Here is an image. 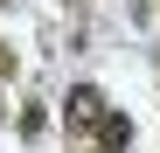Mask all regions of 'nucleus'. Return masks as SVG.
Returning a JSON list of instances; mask_svg holds the SVG:
<instances>
[{"instance_id": "f03ea898", "label": "nucleus", "mask_w": 160, "mask_h": 153, "mask_svg": "<svg viewBox=\"0 0 160 153\" xmlns=\"http://www.w3.org/2000/svg\"><path fill=\"white\" fill-rule=\"evenodd\" d=\"M125 146H132V118L125 111H104L98 118V153H125Z\"/></svg>"}, {"instance_id": "39448f33", "label": "nucleus", "mask_w": 160, "mask_h": 153, "mask_svg": "<svg viewBox=\"0 0 160 153\" xmlns=\"http://www.w3.org/2000/svg\"><path fill=\"white\" fill-rule=\"evenodd\" d=\"M77 153H91V146H77Z\"/></svg>"}, {"instance_id": "20e7f679", "label": "nucleus", "mask_w": 160, "mask_h": 153, "mask_svg": "<svg viewBox=\"0 0 160 153\" xmlns=\"http://www.w3.org/2000/svg\"><path fill=\"white\" fill-rule=\"evenodd\" d=\"M0 76H14V49L7 42H0Z\"/></svg>"}, {"instance_id": "7ed1b4c3", "label": "nucleus", "mask_w": 160, "mask_h": 153, "mask_svg": "<svg viewBox=\"0 0 160 153\" xmlns=\"http://www.w3.org/2000/svg\"><path fill=\"white\" fill-rule=\"evenodd\" d=\"M42 125H49V111H42V105H21V132H28V139H35V132H42Z\"/></svg>"}, {"instance_id": "f257e3e1", "label": "nucleus", "mask_w": 160, "mask_h": 153, "mask_svg": "<svg viewBox=\"0 0 160 153\" xmlns=\"http://www.w3.org/2000/svg\"><path fill=\"white\" fill-rule=\"evenodd\" d=\"M98 118H104V91H98V84H77V91L63 97V125H70V139H77V146L98 139Z\"/></svg>"}]
</instances>
